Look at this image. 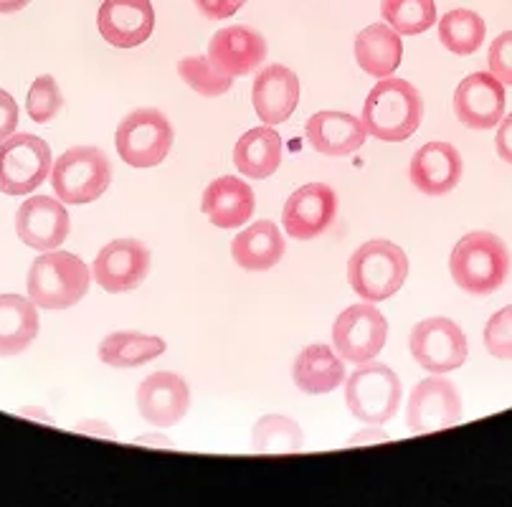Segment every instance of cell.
<instances>
[{
  "label": "cell",
  "mask_w": 512,
  "mask_h": 507,
  "mask_svg": "<svg viewBox=\"0 0 512 507\" xmlns=\"http://www.w3.org/2000/svg\"><path fill=\"white\" fill-rule=\"evenodd\" d=\"M18 127V104L8 92L0 89V142L16 135Z\"/></svg>",
  "instance_id": "37"
},
{
  "label": "cell",
  "mask_w": 512,
  "mask_h": 507,
  "mask_svg": "<svg viewBox=\"0 0 512 507\" xmlns=\"http://www.w3.org/2000/svg\"><path fill=\"white\" fill-rule=\"evenodd\" d=\"M454 115L469 130H492L505 115V84L490 71L469 74L454 92Z\"/></svg>",
  "instance_id": "14"
},
{
  "label": "cell",
  "mask_w": 512,
  "mask_h": 507,
  "mask_svg": "<svg viewBox=\"0 0 512 507\" xmlns=\"http://www.w3.org/2000/svg\"><path fill=\"white\" fill-rule=\"evenodd\" d=\"M409 277V257L398 244L386 239L365 241L348 262V279L355 295L365 302L391 300Z\"/></svg>",
  "instance_id": "4"
},
{
  "label": "cell",
  "mask_w": 512,
  "mask_h": 507,
  "mask_svg": "<svg viewBox=\"0 0 512 507\" xmlns=\"http://www.w3.org/2000/svg\"><path fill=\"white\" fill-rule=\"evenodd\" d=\"M381 16L401 36H419L436 23L434 0H383Z\"/></svg>",
  "instance_id": "31"
},
{
  "label": "cell",
  "mask_w": 512,
  "mask_h": 507,
  "mask_svg": "<svg viewBox=\"0 0 512 507\" xmlns=\"http://www.w3.org/2000/svg\"><path fill=\"white\" fill-rule=\"evenodd\" d=\"M165 353V340L158 335L112 333L99 343V360L112 368H137Z\"/></svg>",
  "instance_id": "28"
},
{
  "label": "cell",
  "mask_w": 512,
  "mask_h": 507,
  "mask_svg": "<svg viewBox=\"0 0 512 507\" xmlns=\"http://www.w3.org/2000/svg\"><path fill=\"white\" fill-rule=\"evenodd\" d=\"M150 272V251L137 239H117L104 246L92 264V277L109 295L132 292Z\"/></svg>",
  "instance_id": "12"
},
{
  "label": "cell",
  "mask_w": 512,
  "mask_h": 507,
  "mask_svg": "<svg viewBox=\"0 0 512 507\" xmlns=\"http://www.w3.org/2000/svg\"><path fill=\"white\" fill-rule=\"evenodd\" d=\"M462 155L449 142H426L411 158V183L426 196L452 193L462 180Z\"/></svg>",
  "instance_id": "20"
},
{
  "label": "cell",
  "mask_w": 512,
  "mask_h": 507,
  "mask_svg": "<svg viewBox=\"0 0 512 507\" xmlns=\"http://www.w3.org/2000/svg\"><path fill=\"white\" fill-rule=\"evenodd\" d=\"M71 229L69 213L51 196H33L18 208L16 234L36 251H54L66 241Z\"/></svg>",
  "instance_id": "16"
},
{
  "label": "cell",
  "mask_w": 512,
  "mask_h": 507,
  "mask_svg": "<svg viewBox=\"0 0 512 507\" xmlns=\"http://www.w3.org/2000/svg\"><path fill=\"white\" fill-rule=\"evenodd\" d=\"M117 153L132 168H155L173 148V127L158 110L130 112L117 127Z\"/></svg>",
  "instance_id": "8"
},
{
  "label": "cell",
  "mask_w": 512,
  "mask_h": 507,
  "mask_svg": "<svg viewBox=\"0 0 512 507\" xmlns=\"http://www.w3.org/2000/svg\"><path fill=\"white\" fill-rule=\"evenodd\" d=\"M388 340V322L373 302L353 305L340 312L333 325V350L348 363H371Z\"/></svg>",
  "instance_id": "9"
},
{
  "label": "cell",
  "mask_w": 512,
  "mask_h": 507,
  "mask_svg": "<svg viewBox=\"0 0 512 507\" xmlns=\"http://www.w3.org/2000/svg\"><path fill=\"white\" fill-rule=\"evenodd\" d=\"M485 348L500 360H512V305L490 317L485 328Z\"/></svg>",
  "instance_id": "34"
},
{
  "label": "cell",
  "mask_w": 512,
  "mask_h": 507,
  "mask_svg": "<svg viewBox=\"0 0 512 507\" xmlns=\"http://www.w3.org/2000/svg\"><path fill=\"white\" fill-rule=\"evenodd\" d=\"M178 74L193 92L203 94V97H221L234 84V77L218 71L208 56H186V59H180Z\"/></svg>",
  "instance_id": "32"
},
{
  "label": "cell",
  "mask_w": 512,
  "mask_h": 507,
  "mask_svg": "<svg viewBox=\"0 0 512 507\" xmlns=\"http://www.w3.org/2000/svg\"><path fill=\"white\" fill-rule=\"evenodd\" d=\"M492 77L500 79L505 87H512V31L500 33L490 46V56H487Z\"/></svg>",
  "instance_id": "35"
},
{
  "label": "cell",
  "mask_w": 512,
  "mask_h": 507,
  "mask_svg": "<svg viewBox=\"0 0 512 507\" xmlns=\"http://www.w3.org/2000/svg\"><path fill=\"white\" fill-rule=\"evenodd\" d=\"M31 0H0V13H18L28 6Z\"/></svg>",
  "instance_id": "41"
},
{
  "label": "cell",
  "mask_w": 512,
  "mask_h": 507,
  "mask_svg": "<svg viewBox=\"0 0 512 507\" xmlns=\"http://www.w3.org/2000/svg\"><path fill=\"white\" fill-rule=\"evenodd\" d=\"M404 59V41L401 33L393 31L388 23H371L355 39V61L360 69L373 79H388Z\"/></svg>",
  "instance_id": "23"
},
{
  "label": "cell",
  "mask_w": 512,
  "mask_h": 507,
  "mask_svg": "<svg viewBox=\"0 0 512 507\" xmlns=\"http://www.w3.org/2000/svg\"><path fill=\"white\" fill-rule=\"evenodd\" d=\"M338 216V193L325 183H307L287 198L282 226L292 239L310 241L325 234Z\"/></svg>",
  "instance_id": "13"
},
{
  "label": "cell",
  "mask_w": 512,
  "mask_h": 507,
  "mask_svg": "<svg viewBox=\"0 0 512 507\" xmlns=\"http://www.w3.org/2000/svg\"><path fill=\"white\" fill-rule=\"evenodd\" d=\"M378 442H388V434L383 429H378V426H373V429H365L360 431V434H355V437L348 442V447H363V444H378Z\"/></svg>",
  "instance_id": "39"
},
{
  "label": "cell",
  "mask_w": 512,
  "mask_h": 507,
  "mask_svg": "<svg viewBox=\"0 0 512 507\" xmlns=\"http://www.w3.org/2000/svg\"><path fill=\"white\" fill-rule=\"evenodd\" d=\"M305 132L312 148L320 155H327V158H345V155L358 153L365 145V137H368L363 120L348 115V112L335 110L312 115L307 120Z\"/></svg>",
  "instance_id": "21"
},
{
  "label": "cell",
  "mask_w": 512,
  "mask_h": 507,
  "mask_svg": "<svg viewBox=\"0 0 512 507\" xmlns=\"http://www.w3.org/2000/svg\"><path fill=\"white\" fill-rule=\"evenodd\" d=\"M77 431H82V434H92V437L117 439V431L112 429V426L102 424V421H84V424L77 426Z\"/></svg>",
  "instance_id": "40"
},
{
  "label": "cell",
  "mask_w": 512,
  "mask_h": 507,
  "mask_svg": "<svg viewBox=\"0 0 512 507\" xmlns=\"http://www.w3.org/2000/svg\"><path fill=\"white\" fill-rule=\"evenodd\" d=\"M92 284L87 264L71 251H46L28 269V297L44 310H69L79 305Z\"/></svg>",
  "instance_id": "3"
},
{
  "label": "cell",
  "mask_w": 512,
  "mask_h": 507,
  "mask_svg": "<svg viewBox=\"0 0 512 507\" xmlns=\"http://www.w3.org/2000/svg\"><path fill=\"white\" fill-rule=\"evenodd\" d=\"M231 257L246 272H269L284 257V236L274 221H256L234 236Z\"/></svg>",
  "instance_id": "24"
},
{
  "label": "cell",
  "mask_w": 512,
  "mask_h": 507,
  "mask_svg": "<svg viewBox=\"0 0 512 507\" xmlns=\"http://www.w3.org/2000/svg\"><path fill=\"white\" fill-rule=\"evenodd\" d=\"M61 107H64V97H61L59 82L54 77L44 74V77H39L31 84L26 99V112L33 122L46 125V122H51L59 115Z\"/></svg>",
  "instance_id": "33"
},
{
  "label": "cell",
  "mask_w": 512,
  "mask_h": 507,
  "mask_svg": "<svg viewBox=\"0 0 512 507\" xmlns=\"http://www.w3.org/2000/svg\"><path fill=\"white\" fill-rule=\"evenodd\" d=\"M485 33L487 26L480 13L467 11V8H454V11L444 13L442 21H439V41L444 44V49L457 56H469L480 51Z\"/></svg>",
  "instance_id": "29"
},
{
  "label": "cell",
  "mask_w": 512,
  "mask_h": 507,
  "mask_svg": "<svg viewBox=\"0 0 512 507\" xmlns=\"http://www.w3.org/2000/svg\"><path fill=\"white\" fill-rule=\"evenodd\" d=\"M236 170L246 178L264 180L282 165V137L272 125L244 132L234 148Z\"/></svg>",
  "instance_id": "27"
},
{
  "label": "cell",
  "mask_w": 512,
  "mask_h": 507,
  "mask_svg": "<svg viewBox=\"0 0 512 507\" xmlns=\"http://www.w3.org/2000/svg\"><path fill=\"white\" fill-rule=\"evenodd\" d=\"M208 59L229 77H249L267 59V41L249 26H229L213 33Z\"/></svg>",
  "instance_id": "17"
},
{
  "label": "cell",
  "mask_w": 512,
  "mask_h": 507,
  "mask_svg": "<svg viewBox=\"0 0 512 507\" xmlns=\"http://www.w3.org/2000/svg\"><path fill=\"white\" fill-rule=\"evenodd\" d=\"M292 378L300 391L310 393V396H322L330 393L345 383L348 373H345V363L330 345H310L302 350L292 368Z\"/></svg>",
  "instance_id": "25"
},
{
  "label": "cell",
  "mask_w": 512,
  "mask_h": 507,
  "mask_svg": "<svg viewBox=\"0 0 512 507\" xmlns=\"http://www.w3.org/2000/svg\"><path fill=\"white\" fill-rule=\"evenodd\" d=\"M188 406H191V391L178 373H153L142 381L137 391V409L142 419L163 429L178 424L188 414Z\"/></svg>",
  "instance_id": "18"
},
{
  "label": "cell",
  "mask_w": 512,
  "mask_h": 507,
  "mask_svg": "<svg viewBox=\"0 0 512 507\" xmlns=\"http://www.w3.org/2000/svg\"><path fill=\"white\" fill-rule=\"evenodd\" d=\"M424 120V99L406 79H381L363 104V125L368 135L383 142H404Z\"/></svg>",
  "instance_id": "1"
},
{
  "label": "cell",
  "mask_w": 512,
  "mask_h": 507,
  "mask_svg": "<svg viewBox=\"0 0 512 507\" xmlns=\"http://www.w3.org/2000/svg\"><path fill=\"white\" fill-rule=\"evenodd\" d=\"M246 0H196L198 11L203 13L211 21H224V18H231L236 11L244 8Z\"/></svg>",
  "instance_id": "36"
},
{
  "label": "cell",
  "mask_w": 512,
  "mask_h": 507,
  "mask_svg": "<svg viewBox=\"0 0 512 507\" xmlns=\"http://www.w3.org/2000/svg\"><path fill=\"white\" fill-rule=\"evenodd\" d=\"M49 142L36 135H11L0 142V193L26 196L51 175Z\"/></svg>",
  "instance_id": "7"
},
{
  "label": "cell",
  "mask_w": 512,
  "mask_h": 507,
  "mask_svg": "<svg viewBox=\"0 0 512 507\" xmlns=\"http://www.w3.org/2000/svg\"><path fill=\"white\" fill-rule=\"evenodd\" d=\"M39 335V310L31 297L0 295V358L21 355Z\"/></svg>",
  "instance_id": "26"
},
{
  "label": "cell",
  "mask_w": 512,
  "mask_h": 507,
  "mask_svg": "<svg viewBox=\"0 0 512 507\" xmlns=\"http://www.w3.org/2000/svg\"><path fill=\"white\" fill-rule=\"evenodd\" d=\"M112 183V165L99 148L79 145L61 155L51 168V186L59 201L84 206L107 193Z\"/></svg>",
  "instance_id": "5"
},
{
  "label": "cell",
  "mask_w": 512,
  "mask_h": 507,
  "mask_svg": "<svg viewBox=\"0 0 512 507\" xmlns=\"http://www.w3.org/2000/svg\"><path fill=\"white\" fill-rule=\"evenodd\" d=\"M300 102V79L287 66L272 64L256 74L251 87V104L264 125H282L292 117Z\"/></svg>",
  "instance_id": "19"
},
{
  "label": "cell",
  "mask_w": 512,
  "mask_h": 507,
  "mask_svg": "<svg viewBox=\"0 0 512 507\" xmlns=\"http://www.w3.org/2000/svg\"><path fill=\"white\" fill-rule=\"evenodd\" d=\"M411 355L424 371L444 376L464 366L469 348L467 335L449 317H429L411 330Z\"/></svg>",
  "instance_id": "10"
},
{
  "label": "cell",
  "mask_w": 512,
  "mask_h": 507,
  "mask_svg": "<svg viewBox=\"0 0 512 507\" xmlns=\"http://www.w3.org/2000/svg\"><path fill=\"white\" fill-rule=\"evenodd\" d=\"M452 279L467 295L487 297L505 284L510 272V251L500 236L472 231L462 236L449 259Z\"/></svg>",
  "instance_id": "2"
},
{
  "label": "cell",
  "mask_w": 512,
  "mask_h": 507,
  "mask_svg": "<svg viewBox=\"0 0 512 507\" xmlns=\"http://www.w3.org/2000/svg\"><path fill=\"white\" fill-rule=\"evenodd\" d=\"M251 447L256 454H297L305 447V434L289 416L269 414L256 421Z\"/></svg>",
  "instance_id": "30"
},
{
  "label": "cell",
  "mask_w": 512,
  "mask_h": 507,
  "mask_svg": "<svg viewBox=\"0 0 512 507\" xmlns=\"http://www.w3.org/2000/svg\"><path fill=\"white\" fill-rule=\"evenodd\" d=\"M462 421V398L449 378L431 376L411 391L406 426L411 434H434Z\"/></svg>",
  "instance_id": "11"
},
{
  "label": "cell",
  "mask_w": 512,
  "mask_h": 507,
  "mask_svg": "<svg viewBox=\"0 0 512 507\" xmlns=\"http://www.w3.org/2000/svg\"><path fill=\"white\" fill-rule=\"evenodd\" d=\"M495 148H497V155H500L505 163L512 165V112L502 120L500 132H497L495 137Z\"/></svg>",
  "instance_id": "38"
},
{
  "label": "cell",
  "mask_w": 512,
  "mask_h": 507,
  "mask_svg": "<svg viewBox=\"0 0 512 507\" xmlns=\"http://www.w3.org/2000/svg\"><path fill=\"white\" fill-rule=\"evenodd\" d=\"M137 444H155V447H170L168 439H160V434H155V439H153V434H148V437L137 439Z\"/></svg>",
  "instance_id": "42"
},
{
  "label": "cell",
  "mask_w": 512,
  "mask_h": 507,
  "mask_svg": "<svg viewBox=\"0 0 512 507\" xmlns=\"http://www.w3.org/2000/svg\"><path fill=\"white\" fill-rule=\"evenodd\" d=\"M401 396V381L383 363H363L345 378V401L350 414L371 426L388 424L398 414Z\"/></svg>",
  "instance_id": "6"
},
{
  "label": "cell",
  "mask_w": 512,
  "mask_h": 507,
  "mask_svg": "<svg viewBox=\"0 0 512 507\" xmlns=\"http://www.w3.org/2000/svg\"><path fill=\"white\" fill-rule=\"evenodd\" d=\"M254 191L249 183H244L236 175L216 178L211 186L203 191L201 208L206 219L218 229H239L254 213Z\"/></svg>",
  "instance_id": "22"
},
{
  "label": "cell",
  "mask_w": 512,
  "mask_h": 507,
  "mask_svg": "<svg viewBox=\"0 0 512 507\" xmlns=\"http://www.w3.org/2000/svg\"><path fill=\"white\" fill-rule=\"evenodd\" d=\"M97 26L102 39L117 49H135L155 31V11L150 0H104Z\"/></svg>",
  "instance_id": "15"
}]
</instances>
